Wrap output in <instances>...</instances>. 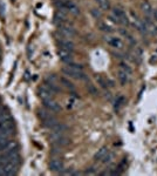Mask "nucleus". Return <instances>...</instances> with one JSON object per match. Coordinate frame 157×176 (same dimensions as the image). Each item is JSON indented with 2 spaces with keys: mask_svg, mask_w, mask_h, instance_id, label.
I'll use <instances>...</instances> for the list:
<instances>
[{
  "mask_svg": "<svg viewBox=\"0 0 157 176\" xmlns=\"http://www.w3.org/2000/svg\"><path fill=\"white\" fill-rule=\"evenodd\" d=\"M49 140L51 142L58 147V148H61V147H64V146H68L71 143V140L68 137H66L63 135V133H52V135L49 136Z\"/></svg>",
  "mask_w": 157,
  "mask_h": 176,
  "instance_id": "nucleus-1",
  "label": "nucleus"
},
{
  "mask_svg": "<svg viewBox=\"0 0 157 176\" xmlns=\"http://www.w3.org/2000/svg\"><path fill=\"white\" fill-rule=\"evenodd\" d=\"M38 115H39V118L41 119L42 121H46V120L53 118V114L51 113V110H48L47 108L46 109H40L38 112Z\"/></svg>",
  "mask_w": 157,
  "mask_h": 176,
  "instance_id": "nucleus-15",
  "label": "nucleus"
},
{
  "mask_svg": "<svg viewBox=\"0 0 157 176\" xmlns=\"http://www.w3.org/2000/svg\"><path fill=\"white\" fill-rule=\"evenodd\" d=\"M0 17L4 19L5 18V4L0 0Z\"/></svg>",
  "mask_w": 157,
  "mask_h": 176,
  "instance_id": "nucleus-26",
  "label": "nucleus"
},
{
  "mask_svg": "<svg viewBox=\"0 0 157 176\" xmlns=\"http://www.w3.org/2000/svg\"><path fill=\"white\" fill-rule=\"evenodd\" d=\"M96 2L99 4V6H100V8L102 11L110 10V1L109 0H96Z\"/></svg>",
  "mask_w": 157,
  "mask_h": 176,
  "instance_id": "nucleus-17",
  "label": "nucleus"
},
{
  "mask_svg": "<svg viewBox=\"0 0 157 176\" xmlns=\"http://www.w3.org/2000/svg\"><path fill=\"white\" fill-rule=\"evenodd\" d=\"M6 137H8V135H7V134L0 132V140H2V139H6Z\"/></svg>",
  "mask_w": 157,
  "mask_h": 176,
  "instance_id": "nucleus-30",
  "label": "nucleus"
},
{
  "mask_svg": "<svg viewBox=\"0 0 157 176\" xmlns=\"http://www.w3.org/2000/svg\"><path fill=\"white\" fill-rule=\"evenodd\" d=\"M61 82H62L63 85H64V86H66V87H68V88H71V89H73V85H72V83H71V82H69V81H67V80H66V79H61Z\"/></svg>",
  "mask_w": 157,
  "mask_h": 176,
  "instance_id": "nucleus-28",
  "label": "nucleus"
},
{
  "mask_svg": "<svg viewBox=\"0 0 157 176\" xmlns=\"http://www.w3.org/2000/svg\"><path fill=\"white\" fill-rule=\"evenodd\" d=\"M93 169H94V168H90V169H89V170H87L84 174H86V175H94L96 171H95V170H93Z\"/></svg>",
  "mask_w": 157,
  "mask_h": 176,
  "instance_id": "nucleus-29",
  "label": "nucleus"
},
{
  "mask_svg": "<svg viewBox=\"0 0 157 176\" xmlns=\"http://www.w3.org/2000/svg\"><path fill=\"white\" fill-rule=\"evenodd\" d=\"M56 123H59V121H58V120H56L54 116H53V118H51V119H48V120H46V121H43V124H45L46 127H48L49 129H51V128H53V127H54Z\"/></svg>",
  "mask_w": 157,
  "mask_h": 176,
  "instance_id": "nucleus-20",
  "label": "nucleus"
},
{
  "mask_svg": "<svg viewBox=\"0 0 157 176\" xmlns=\"http://www.w3.org/2000/svg\"><path fill=\"white\" fill-rule=\"evenodd\" d=\"M108 153V148L107 147H102L100 150H97V153L95 154V160H97V161H101L103 157H105V155H107Z\"/></svg>",
  "mask_w": 157,
  "mask_h": 176,
  "instance_id": "nucleus-18",
  "label": "nucleus"
},
{
  "mask_svg": "<svg viewBox=\"0 0 157 176\" xmlns=\"http://www.w3.org/2000/svg\"><path fill=\"white\" fill-rule=\"evenodd\" d=\"M120 69H122V71H124L127 74H129V75H131V73H133V71H131V68L128 66L127 64L124 62H121L120 64Z\"/></svg>",
  "mask_w": 157,
  "mask_h": 176,
  "instance_id": "nucleus-24",
  "label": "nucleus"
},
{
  "mask_svg": "<svg viewBox=\"0 0 157 176\" xmlns=\"http://www.w3.org/2000/svg\"><path fill=\"white\" fill-rule=\"evenodd\" d=\"M18 149V143L17 141H8L6 147L4 148V152H11V150H17Z\"/></svg>",
  "mask_w": 157,
  "mask_h": 176,
  "instance_id": "nucleus-19",
  "label": "nucleus"
},
{
  "mask_svg": "<svg viewBox=\"0 0 157 176\" xmlns=\"http://www.w3.org/2000/svg\"><path fill=\"white\" fill-rule=\"evenodd\" d=\"M59 46H60L61 49H66V51H69V52L74 51V44L72 41H69V39H60Z\"/></svg>",
  "mask_w": 157,
  "mask_h": 176,
  "instance_id": "nucleus-12",
  "label": "nucleus"
},
{
  "mask_svg": "<svg viewBox=\"0 0 157 176\" xmlns=\"http://www.w3.org/2000/svg\"><path fill=\"white\" fill-rule=\"evenodd\" d=\"M105 41L110 45L113 48H116V49H121L123 47V42L120 38H114V36H108V39L105 38Z\"/></svg>",
  "mask_w": 157,
  "mask_h": 176,
  "instance_id": "nucleus-10",
  "label": "nucleus"
},
{
  "mask_svg": "<svg viewBox=\"0 0 157 176\" xmlns=\"http://www.w3.org/2000/svg\"><path fill=\"white\" fill-rule=\"evenodd\" d=\"M117 79H118L120 83H121L122 86H124L127 82H128L129 74H127L126 72H124V71H122V69H118V72H117Z\"/></svg>",
  "mask_w": 157,
  "mask_h": 176,
  "instance_id": "nucleus-14",
  "label": "nucleus"
},
{
  "mask_svg": "<svg viewBox=\"0 0 157 176\" xmlns=\"http://www.w3.org/2000/svg\"><path fill=\"white\" fill-rule=\"evenodd\" d=\"M124 102H126V98H124L123 95L117 96V98H116V101H115V108L116 109H118L121 106H123Z\"/></svg>",
  "mask_w": 157,
  "mask_h": 176,
  "instance_id": "nucleus-22",
  "label": "nucleus"
},
{
  "mask_svg": "<svg viewBox=\"0 0 157 176\" xmlns=\"http://www.w3.org/2000/svg\"><path fill=\"white\" fill-rule=\"evenodd\" d=\"M97 26H99V28H100L102 32H107V33L113 32V28H111L110 26H108L107 24H105V22H99Z\"/></svg>",
  "mask_w": 157,
  "mask_h": 176,
  "instance_id": "nucleus-21",
  "label": "nucleus"
},
{
  "mask_svg": "<svg viewBox=\"0 0 157 176\" xmlns=\"http://www.w3.org/2000/svg\"><path fill=\"white\" fill-rule=\"evenodd\" d=\"M111 159H113V155L108 152V153H107V155H105V157H103L101 161H102L103 163H108V162H110V161H111Z\"/></svg>",
  "mask_w": 157,
  "mask_h": 176,
  "instance_id": "nucleus-25",
  "label": "nucleus"
},
{
  "mask_svg": "<svg viewBox=\"0 0 157 176\" xmlns=\"http://www.w3.org/2000/svg\"><path fill=\"white\" fill-rule=\"evenodd\" d=\"M154 15H155V18L157 19V10H156L155 12H154Z\"/></svg>",
  "mask_w": 157,
  "mask_h": 176,
  "instance_id": "nucleus-31",
  "label": "nucleus"
},
{
  "mask_svg": "<svg viewBox=\"0 0 157 176\" xmlns=\"http://www.w3.org/2000/svg\"><path fill=\"white\" fill-rule=\"evenodd\" d=\"M113 15H115L118 19L120 24H124V25H129V19L127 17L126 12L123 10H121L120 7H114L113 8Z\"/></svg>",
  "mask_w": 157,
  "mask_h": 176,
  "instance_id": "nucleus-4",
  "label": "nucleus"
},
{
  "mask_svg": "<svg viewBox=\"0 0 157 176\" xmlns=\"http://www.w3.org/2000/svg\"><path fill=\"white\" fill-rule=\"evenodd\" d=\"M53 94H54V92L47 85H43L39 88V96L42 99V101L53 99Z\"/></svg>",
  "mask_w": 157,
  "mask_h": 176,
  "instance_id": "nucleus-5",
  "label": "nucleus"
},
{
  "mask_svg": "<svg viewBox=\"0 0 157 176\" xmlns=\"http://www.w3.org/2000/svg\"><path fill=\"white\" fill-rule=\"evenodd\" d=\"M52 129L53 133H66L67 132V129H68V127L66 126V124H63V123H56L53 128H51Z\"/></svg>",
  "mask_w": 157,
  "mask_h": 176,
  "instance_id": "nucleus-16",
  "label": "nucleus"
},
{
  "mask_svg": "<svg viewBox=\"0 0 157 176\" xmlns=\"http://www.w3.org/2000/svg\"><path fill=\"white\" fill-rule=\"evenodd\" d=\"M61 72L68 77H74V79H77V80H83V79H86V74L82 72V69H77V68H74V67L68 66V65L62 67Z\"/></svg>",
  "mask_w": 157,
  "mask_h": 176,
  "instance_id": "nucleus-3",
  "label": "nucleus"
},
{
  "mask_svg": "<svg viewBox=\"0 0 157 176\" xmlns=\"http://www.w3.org/2000/svg\"><path fill=\"white\" fill-rule=\"evenodd\" d=\"M141 8H142L143 13H144L146 15H148V17H151V15L154 14V10H152L151 5H150L148 1H143V2L141 4Z\"/></svg>",
  "mask_w": 157,
  "mask_h": 176,
  "instance_id": "nucleus-13",
  "label": "nucleus"
},
{
  "mask_svg": "<svg viewBox=\"0 0 157 176\" xmlns=\"http://www.w3.org/2000/svg\"><path fill=\"white\" fill-rule=\"evenodd\" d=\"M58 55H59V58L62 60L63 62H66V64H71V62H73V58H72V52H69V51H66V49H59V52H58Z\"/></svg>",
  "mask_w": 157,
  "mask_h": 176,
  "instance_id": "nucleus-8",
  "label": "nucleus"
},
{
  "mask_svg": "<svg viewBox=\"0 0 157 176\" xmlns=\"http://www.w3.org/2000/svg\"><path fill=\"white\" fill-rule=\"evenodd\" d=\"M49 169H51L52 171L61 173L63 170V162L60 159H53L52 161L49 162Z\"/></svg>",
  "mask_w": 157,
  "mask_h": 176,
  "instance_id": "nucleus-7",
  "label": "nucleus"
},
{
  "mask_svg": "<svg viewBox=\"0 0 157 176\" xmlns=\"http://www.w3.org/2000/svg\"><path fill=\"white\" fill-rule=\"evenodd\" d=\"M0 152H1V148H0Z\"/></svg>",
  "mask_w": 157,
  "mask_h": 176,
  "instance_id": "nucleus-32",
  "label": "nucleus"
},
{
  "mask_svg": "<svg viewBox=\"0 0 157 176\" xmlns=\"http://www.w3.org/2000/svg\"><path fill=\"white\" fill-rule=\"evenodd\" d=\"M13 127H14V123H13V120L11 121H4L0 122V132L5 133L10 136L11 134L13 133Z\"/></svg>",
  "mask_w": 157,
  "mask_h": 176,
  "instance_id": "nucleus-6",
  "label": "nucleus"
},
{
  "mask_svg": "<svg viewBox=\"0 0 157 176\" xmlns=\"http://www.w3.org/2000/svg\"><path fill=\"white\" fill-rule=\"evenodd\" d=\"M96 81L100 83V86L102 88L108 87V85H107V79H105V77H101V75H96Z\"/></svg>",
  "mask_w": 157,
  "mask_h": 176,
  "instance_id": "nucleus-23",
  "label": "nucleus"
},
{
  "mask_svg": "<svg viewBox=\"0 0 157 176\" xmlns=\"http://www.w3.org/2000/svg\"><path fill=\"white\" fill-rule=\"evenodd\" d=\"M92 14L94 15L96 19H97V18H101V17H102V13H101V11H99L97 8H93V10H92Z\"/></svg>",
  "mask_w": 157,
  "mask_h": 176,
  "instance_id": "nucleus-27",
  "label": "nucleus"
},
{
  "mask_svg": "<svg viewBox=\"0 0 157 176\" xmlns=\"http://www.w3.org/2000/svg\"><path fill=\"white\" fill-rule=\"evenodd\" d=\"M43 106H45L48 110H51V112H59V110L61 109L60 105H59L54 99L43 101Z\"/></svg>",
  "mask_w": 157,
  "mask_h": 176,
  "instance_id": "nucleus-9",
  "label": "nucleus"
},
{
  "mask_svg": "<svg viewBox=\"0 0 157 176\" xmlns=\"http://www.w3.org/2000/svg\"><path fill=\"white\" fill-rule=\"evenodd\" d=\"M58 32L60 33V35L62 38H73L76 35V32L74 30V27L72 25H69L68 22H61V24H58Z\"/></svg>",
  "mask_w": 157,
  "mask_h": 176,
  "instance_id": "nucleus-2",
  "label": "nucleus"
},
{
  "mask_svg": "<svg viewBox=\"0 0 157 176\" xmlns=\"http://www.w3.org/2000/svg\"><path fill=\"white\" fill-rule=\"evenodd\" d=\"M4 170H5V175H15L18 171V165L13 162H7L4 165Z\"/></svg>",
  "mask_w": 157,
  "mask_h": 176,
  "instance_id": "nucleus-11",
  "label": "nucleus"
}]
</instances>
